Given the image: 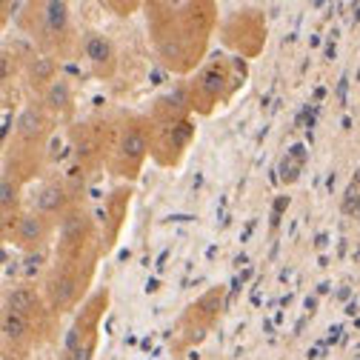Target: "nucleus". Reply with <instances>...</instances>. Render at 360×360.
Masks as SVG:
<instances>
[{
  "instance_id": "nucleus-1",
  "label": "nucleus",
  "mask_w": 360,
  "mask_h": 360,
  "mask_svg": "<svg viewBox=\"0 0 360 360\" xmlns=\"http://www.w3.org/2000/svg\"><path fill=\"white\" fill-rule=\"evenodd\" d=\"M32 306H34V297H32L29 289H15V292L9 295V311H12V314H20V318H23V314H26Z\"/></svg>"
},
{
  "instance_id": "nucleus-2",
  "label": "nucleus",
  "mask_w": 360,
  "mask_h": 360,
  "mask_svg": "<svg viewBox=\"0 0 360 360\" xmlns=\"http://www.w3.org/2000/svg\"><path fill=\"white\" fill-rule=\"evenodd\" d=\"M343 209L349 214H360V172L354 174V180L349 184L346 189V198H343Z\"/></svg>"
},
{
  "instance_id": "nucleus-3",
  "label": "nucleus",
  "mask_w": 360,
  "mask_h": 360,
  "mask_svg": "<svg viewBox=\"0 0 360 360\" xmlns=\"http://www.w3.org/2000/svg\"><path fill=\"white\" fill-rule=\"evenodd\" d=\"M43 20H46V26L52 32L63 29L66 26V6L63 4H46V15H43Z\"/></svg>"
},
{
  "instance_id": "nucleus-4",
  "label": "nucleus",
  "mask_w": 360,
  "mask_h": 360,
  "mask_svg": "<svg viewBox=\"0 0 360 360\" xmlns=\"http://www.w3.org/2000/svg\"><path fill=\"white\" fill-rule=\"evenodd\" d=\"M72 295H75V281H72V278H60V281H55V286H52V300H55L58 306L69 303Z\"/></svg>"
},
{
  "instance_id": "nucleus-5",
  "label": "nucleus",
  "mask_w": 360,
  "mask_h": 360,
  "mask_svg": "<svg viewBox=\"0 0 360 360\" xmlns=\"http://www.w3.org/2000/svg\"><path fill=\"white\" fill-rule=\"evenodd\" d=\"M18 129H20L23 138H34V134L40 131V115H34L32 109H29V112H23V117H20Z\"/></svg>"
},
{
  "instance_id": "nucleus-6",
  "label": "nucleus",
  "mask_w": 360,
  "mask_h": 360,
  "mask_svg": "<svg viewBox=\"0 0 360 360\" xmlns=\"http://www.w3.org/2000/svg\"><path fill=\"white\" fill-rule=\"evenodd\" d=\"M40 235H43V226H40L37 217H23L20 220V238L23 240H37Z\"/></svg>"
},
{
  "instance_id": "nucleus-7",
  "label": "nucleus",
  "mask_w": 360,
  "mask_h": 360,
  "mask_svg": "<svg viewBox=\"0 0 360 360\" xmlns=\"http://www.w3.org/2000/svg\"><path fill=\"white\" fill-rule=\"evenodd\" d=\"M86 49H89V58H92V60H103V58H109V43H106L103 37H89Z\"/></svg>"
},
{
  "instance_id": "nucleus-8",
  "label": "nucleus",
  "mask_w": 360,
  "mask_h": 360,
  "mask_svg": "<svg viewBox=\"0 0 360 360\" xmlns=\"http://www.w3.org/2000/svg\"><path fill=\"white\" fill-rule=\"evenodd\" d=\"M4 332L9 335V338H20L23 335V321H20V314H6V321H4Z\"/></svg>"
},
{
  "instance_id": "nucleus-9",
  "label": "nucleus",
  "mask_w": 360,
  "mask_h": 360,
  "mask_svg": "<svg viewBox=\"0 0 360 360\" xmlns=\"http://www.w3.org/2000/svg\"><path fill=\"white\" fill-rule=\"evenodd\" d=\"M49 103H52L55 109L69 103V89H66L63 83H55V86H52V92H49Z\"/></svg>"
},
{
  "instance_id": "nucleus-10",
  "label": "nucleus",
  "mask_w": 360,
  "mask_h": 360,
  "mask_svg": "<svg viewBox=\"0 0 360 360\" xmlns=\"http://www.w3.org/2000/svg\"><path fill=\"white\" fill-rule=\"evenodd\" d=\"M52 69H55V66H52V60L40 58V60L32 66V77H34V80H46V77L52 75Z\"/></svg>"
},
{
  "instance_id": "nucleus-11",
  "label": "nucleus",
  "mask_w": 360,
  "mask_h": 360,
  "mask_svg": "<svg viewBox=\"0 0 360 360\" xmlns=\"http://www.w3.org/2000/svg\"><path fill=\"white\" fill-rule=\"evenodd\" d=\"M60 203V189L58 186H49L46 192H43V198H40V206L43 209H55Z\"/></svg>"
},
{
  "instance_id": "nucleus-12",
  "label": "nucleus",
  "mask_w": 360,
  "mask_h": 360,
  "mask_svg": "<svg viewBox=\"0 0 360 360\" xmlns=\"http://www.w3.org/2000/svg\"><path fill=\"white\" fill-rule=\"evenodd\" d=\"M126 149H129L131 155H138V152H143V141L138 138V134H131V138L126 141Z\"/></svg>"
},
{
  "instance_id": "nucleus-13",
  "label": "nucleus",
  "mask_w": 360,
  "mask_h": 360,
  "mask_svg": "<svg viewBox=\"0 0 360 360\" xmlns=\"http://www.w3.org/2000/svg\"><path fill=\"white\" fill-rule=\"evenodd\" d=\"M12 200V192H9V180H4V206H9Z\"/></svg>"
}]
</instances>
